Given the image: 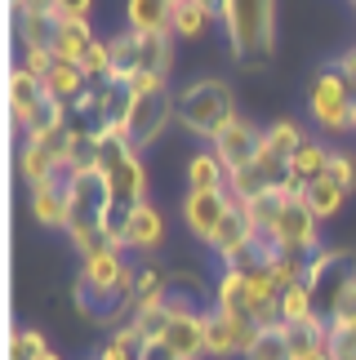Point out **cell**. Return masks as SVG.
Wrapping results in <instances>:
<instances>
[{
	"label": "cell",
	"instance_id": "1",
	"mask_svg": "<svg viewBox=\"0 0 356 360\" xmlns=\"http://www.w3.org/2000/svg\"><path fill=\"white\" fill-rule=\"evenodd\" d=\"M223 22L231 36V49L245 67H263L272 58V36H276V0H227Z\"/></svg>",
	"mask_w": 356,
	"mask_h": 360
},
{
	"label": "cell",
	"instance_id": "2",
	"mask_svg": "<svg viewBox=\"0 0 356 360\" xmlns=\"http://www.w3.org/2000/svg\"><path fill=\"white\" fill-rule=\"evenodd\" d=\"M178 120L201 138H218L227 124H236V98L223 80H196L178 94Z\"/></svg>",
	"mask_w": 356,
	"mask_h": 360
},
{
	"label": "cell",
	"instance_id": "3",
	"mask_svg": "<svg viewBox=\"0 0 356 360\" xmlns=\"http://www.w3.org/2000/svg\"><path fill=\"white\" fill-rule=\"evenodd\" d=\"M112 45V80H134V76H160L165 80L170 72V36H156V32H125Z\"/></svg>",
	"mask_w": 356,
	"mask_h": 360
},
{
	"label": "cell",
	"instance_id": "4",
	"mask_svg": "<svg viewBox=\"0 0 356 360\" xmlns=\"http://www.w3.org/2000/svg\"><path fill=\"white\" fill-rule=\"evenodd\" d=\"M134 307H139V271L134 267L116 289H94L89 281H76V311L85 316L89 325L112 329V325L125 321V311H134Z\"/></svg>",
	"mask_w": 356,
	"mask_h": 360
},
{
	"label": "cell",
	"instance_id": "5",
	"mask_svg": "<svg viewBox=\"0 0 356 360\" xmlns=\"http://www.w3.org/2000/svg\"><path fill=\"white\" fill-rule=\"evenodd\" d=\"M356 281V258L343 254V249H321V254H312L307 262V289H312V302H317V316L330 321L338 294Z\"/></svg>",
	"mask_w": 356,
	"mask_h": 360
},
{
	"label": "cell",
	"instance_id": "6",
	"mask_svg": "<svg viewBox=\"0 0 356 360\" xmlns=\"http://www.w3.org/2000/svg\"><path fill=\"white\" fill-rule=\"evenodd\" d=\"M317 223H321V218L307 210L303 191H290V200H285L281 218L272 223L267 240L276 245L281 254H312V249H317Z\"/></svg>",
	"mask_w": 356,
	"mask_h": 360
},
{
	"label": "cell",
	"instance_id": "7",
	"mask_svg": "<svg viewBox=\"0 0 356 360\" xmlns=\"http://www.w3.org/2000/svg\"><path fill=\"white\" fill-rule=\"evenodd\" d=\"M178 112V103L170 98V89H152V94H134L129 98V112H125V134L134 147H147L165 134L170 116Z\"/></svg>",
	"mask_w": 356,
	"mask_h": 360
},
{
	"label": "cell",
	"instance_id": "8",
	"mask_svg": "<svg viewBox=\"0 0 356 360\" xmlns=\"http://www.w3.org/2000/svg\"><path fill=\"white\" fill-rule=\"evenodd\" d=\"M312 116H317L325 129H352V112H356V98L348 89V80L338 67H325L312 85Z\"/></svg>",
	"mask_w": 356,
	"mask_h": 360
},
{
	"label": "cell",
	"instance_id": "9",
	"mask_svg": "<svg viewBox=\"0 0 356 360\" xmlns=\"http://www.w3.org/2000/svg\"><path fill=\"white\" fill-rule=\"evenodd\" d=\"M67 143H72V124H63V129H53L45 138H27L23 151H18V169L32 187L49 183L53 174L67 165Z\"/></svg>",
	"mask_w": 356,
	"mask_h": 360
},
{
	"label": "cell",
	"instance_id": "10",
	"mask_svg": "<svg viewBox=\"0 0 356 360\" xmlns=\"http://www.w3.org/2000/svg\"><path fill=\"white\" fill-rule=\"evenodd\" d=\"M258 151H263V129H254L250 120L227 124V129L214 138V156L223 160V169H227V174L250 169V165L258 160Z\"/></svg>",
	"mask_w": 356,
	"mask_h": 360
},
{
	"label": "cell",
	"instance_id": "11",
	"mask_svg": "<svg viewBox=\"0 0 356 360\" xmlns=\"http://www.w3.org/2000/svg\"><path fill=\"white\" fill-rule=\"evenodd\" d=\"M254 334H258V325H250V321H236V316H227V311H210L205 316V352L210 356H245L250 352V342H254Z\"/></svg>",
	"mask_w": 356,
	"mask_h": 360
},
{
	"label": "cell",
	"instance_id": "12",
	"mask_svg": "<svg viewBox=\"0 0 356 360\" xmlns=\"http://www.w3.org/2000/svg\"><path fill=\"white\" fill-rule=\"evenodd\" d=\"M72 169H63L49 178V183H40L32 187V214H36V223H45V227H67V210H72Z\"/></svg>",
	"mask_w": 356,
	"mask_h": 360
},
{
	"label": "cell",
	"instance_id": "13",
	"mask_svg": "<svg viewBox=\"0 0 356 360\" xmlns=\"http://www.w3.org/2000/svg\"><path fill=\"white\" fill-rule=\"evenodd\" d=\"M231 191H187V200H183V218H187V227L196 231L201 240H214V231L218 223L231 214Z\"/></svg>",
	"mask_w": 356,
	"mask_h": 360
},
{
	"label": "cell",
	"instance_id": "14",
	"mask_svg": "<svg viewBox=\"0 0 356 360\" xmlns=\"http://www.w3.org/2000/svg\"><path fill=\"white\" fill-rule=\"evenodd\" d=\"M40 103H45V80L32 76L27 67H13V72H9V112H13V124L27 129Z\"/></svg>",
	"mask_w": 356,
	"mask_h": 360
},
{
	"label": "cell",
	"instance_id": "15",
	"mask_svg": "<svg viewBox=\"0 0 356 360\" xmlns=\"http://www.w3.org/2000/svg\"><path fill=\"white\" fill-rule=\"evenodd\" d=\"M107 196H112L116 205H147V169H143V160L139 156H129V160H120L116 169H107Z\"/></svg>",
	"mask_w": 356,
	"mask_h": 360
},
{
	"label": "cell",
	"instance_id": "16",
	"mask_svg": "<svg viewBox=\"0 0 356 360\" xmlns=\"http://www.w3.org/2000/svg\"><path fill=\"white\" fill-rule=\"evenodd\" d=\"M214 307L227 311V316H236V321H250L254 325V289H250V276L236 271V267H227L223 281H218V289H214Z\"/></svg>",
	"mask_w": 356,
	"mask_h": 360
},
{
	"label": "cell",
	"instance_id": "17",
	"mask_svg": "<svg viewBox=\"0 0 356 360\" xmlns=\"http://www.w3.org/2000/svg\"><path fill=\"white\" fill-rule=\"evenodd\" d=\"M254 240H258V231L250 227L245 210H241V205H231V214L223 218V223H218V231H214V240H210V245L218 249V254H223V262H231V258H241Z\"/></svg>",
	"mask_w": 356,
	"mask_h": 360
},
{
	"label": "cell",
	"instance_id": "18",
	"mask_svg": "<svg viewBox=\"0 0 356 360\" xmlns=\"http://www.w3.org/2000/svg\"><path fill=\"white\" fill-rule=\"evenodd\" d=\"M160 342H165L178 360H201V356H210V352H205V316H174L170 334L160 338Z\"/></svg>",
	"mask_w": 356,
	"mask_h": 360
},
{
	"label": "cell",
	"instance_id": "19",
	"mask_svg": "<svg viewBox=\"0 0 356 360\" xmlns=\"http://www.w3.org/2000/svg\"><path fill=\"white\" fill-rule=\"evenodd\" d=\"M330 156L334 151L330 147H321V143H303L290 156V187L294 191H303L307 183H317V178H325V169H330Z\"/></svg>",
	"mask_w": 356,
	"mask_h": 360
},
{
	"label": "cell",
	"instance_id": "20",
	"mask_svg": "<svg viewBox=\"0 0 356 360\" xmlns=\"http://www.w3.org/2000/svg\"><path fill=\"white\" fill-rule=\"evenodd\" d=\"M205 289H201V281L196 276H165V294H160V302L174 311V316H210L214 307H201V298Z\"/></svg>",
	"mask_w": 356,
	"mask_h": 360
},
{
	"label": "cell",
	"instance_id": "21",
	"mask_svg": "<svg viewBox=\"0 0 356 360\" xmlns=\"http://www.w3.org/2000/svg\"><path fill=\"white\" fill-rule=\"evenodd\" d=\"M85 89H89V76L80 72L76 63H53V67H49V76H45V94H49L53 103H63L67 112H72V103H76Z\"/></svg>",
	"mask_w": 356,
	"mask_h": 360
},
{
	"label": "cell",
	"instance_id": "22",
	"mask_svg": "<svg viewBox=\"0 0 356 360\" xmlns=\"http://www.w3.org/2000/svg\"><path fill=\"white\" fill-rule=\"evenodd\" d=\"M129 32L174 36V5L170 0H129Z\"/></svg>",
	"mask_w": 356,
	"mask_h": 360
},
{
	"label": "cell",
	"instance_id": "23",
	"mask_svg": "<svg viewBox=\"0 0 356 360\" xmlns=\"http://www.w3.org/2000/svg\"><path fill=\"white\" fill-rule=\"evenodd\" d=\"M89 45H94L89 18H63L58 40H53V58H58V63H76V67H80V58L89 53Z\"/></svg>",
	"mask_w": 356,
	"mask_h": 360
},
{
	"label": "cell",
	"instance_id": "24",
	"mask_svg": "<svg viewBox=\"0 0 356 360\" xmlns=\"http://www.w3.org/2000/svg\"><path fill=\"white\" fill-rule=\"evenodd\" d=\"M285 200H290V191H258V196L236 200V205L245 210V218H250V227L258 231V236H267L272 223H276L281 210H285Z\"/></svg>",
	"mask_w": 356,
	"mask_h": 360
},
{
	"label": "cell",
	"instance_id": "25",
	"mask_svg": "<svg viewBox=\"0 0 356 360\" xmlns=\"http://www.w3.org/2000/svg\"><path fill=\"white\" fill-rule=\"evenodd\" d=\"M58 27L63 18L58 13H23L18 18V36H23V49H53V40H58Z\"/></svg>",
	"mask_w": 356,
	"mask_h": 360
},
{
	"label": "cell",
	"instance_id": "26",
	"mask_svg": "<svg viewBox=\"0 0 356 360\" xmlns=\"http://www.w3.org/2000/svg\"><path fill=\"white\" fill-rule=\"evenodd\" d=\"M227 169H223V160L214 156V151H201V156H191L187 165V187L191 191H227Z\"/></svg>",
	"mask_w": 356,
	"mask_h": 360
},
{
	"label": "cell",
	"instance_id": "27",
	"mask_svg": "<svg viewBox=\"0 0 356 360\" xmlns=\"http://www.w3.org/2000/svg\"><path fill=\"white\" fill-rule=\"evenodd\" d=\"M125 276H129V267H125V258H120V249H107V254H98V258L85 262L80 281H89L94 289H116Z\"/></svg>",
	"mask_w": 356,
	"mask_h": 360
},
{
	"label": "cell",
	"instance_id": "28",
	"mask_svg": "<svg viewBox=\"0 0 356 360\" xmlns=\"http://www.w3.org/2000/svg\"><path fill=\"white\" fill-rule=\"evenodd\" d=\"M160 236H165V223H160V214L152 210V205H143L139 214H134V223H129V231H125V249H156L160 245Z\"/></svg>",
	"mask_w": 356,
	"mask_h": 360
},
{
	"label": "cell",
	"instance_id": "29",
	"mask_svg": "<svg viewBox=\"0 0 356 360\" xmlns=\"http://www.w3.org/2000/svg\"><path fill=\"white\" fill-rule=\"evenodd\" d=\"M245 360H294L290 352V338H285V325H263L250 342Z\"/></svg>",
	"mask_w": 356,
	"mask_h": 360
},
{
	"label": "cell",
	"instance_id": "30",
	"mask_svg": "<svg viewBox=\"0 0 356 360\" xmlns=\"http://www.w3.org/2000/svg\"><path fill=\"white\" fill-rule=\"evenodd\" d=\"M343 196H348V191L338 187L334 178H330V174H325V178H317V183H307V187H303V200H307V210L317 214V218H330V214H338V205H343Z\"/></svg>",
	"mask_w": 356,
	"mask_h": 360
},
{
	"label": "cell",
	"instance_id": "31",
	"mask_svg": "<svg viewBox=\"0 0 356 360\" xmlns=\"http://www.w3.org/2000/svg\"><path fill=\"white\" fill-rule=\"evenodd\" d=\"M303 143H307L303 129H298V124H290V120H281V124H272V129H263V151H267V156H276V160H290Z\"/></svg>",
	"mask_w": 356,
	"mask_h": 360
},
{
	"label": "cell",
	"instance_id": "32",
	"mask_svg": "<svg viewBox=\"0 0 356 360\" xmlns=\"http://www.w3.org/2000/svg\"><path fill=\"white\" fill-rule=\"evenodd\" d=\"M129 325L139 329L147 342H160V338L170 334V325H174V311L165 307V302H152V307H139V311H134Z\"/></svg>",
	"mask_w": 356,
	"mask_h": 360
},
{
	"label": "cell",
	"instance_id": "33",
	"mask_svg": "<svg viewBox=\"0 0 356 360\" xmlns=\"http://www.w3.org/2000/svg\"><path fill=\"white\" fill-rule=\"evenodd\" d=\"M307 316H317V302H312V289L303 281V285H294V289L281 294V325H298V321H307Z\"/></svg>",
	"mask_w": 356,
	"mask_h": 360
},
{
	"label": "cell",
	"instance_id": "34",
	"mask_svg": "<svg viewBox=\"0 0 356 360\" xmlns=\"http://www.w3.org/2000/svg\"><path fill=\"white\" fill-rule=\"evenodd\" d=\"M205 22H210V13H205L196 0H178V5H174V36L196 40L205 32Z\"/></svg>",
	"mask_w": 356,
	"mask_h": 360
},
{
	"label": "cell",
	"instance_id": "35",
	"mask_svg": "<svg viewBox=\"0 0 356 360\" xmlns=\"http://www.w3.org/2000/svg\"><path fill=\"white\" fill-rule=\"evenodd\" d=\"M49 347L45 338H40V329H18V334L9 338V360H40Z\"/></svg>",
	"mask_w": 356,
	"mask_h": 360
},
{
	"label": "cell",
	"instance_id": "36",
	"mask_svg": "<svg viewBox=\"0 0 356 360\" xmlns=\"http://www.w3.org/2000/svg\"><path fill=\"white\" fill-rule=\"evenodd\" d=\"M80 72H85L89 80H107L112 76V45H107V40H94L89 53L80 58Z\"/></svg>",
	"mask_w": 356,
	"mask_h": 360
},
{
	"label": "cell",
	"instance_id": "37",
	"mask_svg": "<svg viewBox=\"0 0 356 360\" xmlns=\"http://www.w3.org/2000/svg\"><path fill=\"white\" fill-rule=\"evenodd\" d=\"M160 294H165V276H160L156 267H143L139 271V307H152V302H160ZM134 307V311H139Z\"/></svg>",
	"mask_w": 356,
	"mask_h": 360
},
{
	"label": "cell",
	"instance_id": "38",
	"mask_svg": "<svg viewBox=\"0 0 356 360\" xmlns=\"http://www.w3.org/2000/svg\"><path fill=\"white\" fill-rule=\"evenodd\" d=\"M330 325L334 329H348V325H356V281L338 294V302H334V311H330Z\"/></svg>",
	"mask_w": 356,
	"mask_h": 360
},
{
	"label": "cell",
	"instance_id": "39",
	"mask_svg": "<svg viewBox=\"0 0 356 360\" xmlns=\"http://www.w3.org/2000/svg\"><path fill=\"white\" fill-rule=\"evenodd\" d=\"M325 174H330V178H334V183L343 187V191H352V187H356V160L338 156V151L330 156V169H325Z\"/></svg>",
	"mask_w": 356,
	"mask_h": 360
},
{
	"label": "cell",
	"instance_id": "40",
	"mask_svg": "<svg viewBox=\"0 0 356 360\" xmlns=\"http://www.w3.org/2000/svg\"><path fill=\"white\" fill-rule=\"evenodd\" d=\"M53 63H58V58H53V49H23V67H27L32 76H40V80L49 76Z\"/></svg>",
	"mask_w": 356,
	"mask_h": 360
},
{
	"label": "cell",
	"instance_id": "41",
	"mask_svg": "<svg viewBox=\"0 0 356 360\" xmlns=\"http://www.w3.org/2000/svg\"><path fill=\"white\" fill-rule=\"evenodd\" d=\"M89 5L94 0H53V13L58 18H89Z\"/></svg>",
	"mask_w": 356,
	"mask_h": 360
},
{
	"label": "cell",
	"instance_id": "42",
	"mask_svg": "<svg viewBox=\"0 0 356 360\" xmlns=\"http://www.w3.org/2000/svg\"><path fill=\"white\" fill-rule=\"evenodd\" d=\"M334 67H338V72H343L348 89H352V98H356V49H352V53H343V58H338Z\"/></svg>",
	"mask_w": 356,
	"mask_h": 360
},
{
	"label": "cell",
	"instance_id": "43",
	"mask_svg": "<svg viewBox=\"0 0 356 360\" xmlns=\"http://www.w3.org/2000/svg\"><path fill=\"white\" fill-rule=\"evenodd\" d=\"M13 9H18V18L23 13H49L53 0H13Z\"/></svg>",
	"mask_w": 356,
	"mask_h": 360
},
{
	"label": "cell",
	"instance_id": "44",
	"mask_svg": "<svg viewBox=\"0 0 356 360\" xmlns=\"http://www.w3.org/2000/svg\"><path fill=\"white\" fill-rule=\"evenodd\" d=\"M143 360H178L165 342H147V352H143Z\"/></svg>",
	"mask_w": 356,
	"mask_h": 360
},
{
	"label": "cell",
	"instance_id": "45",
	"mask_svg": "<svg viewBox=\"0 0 356 360\" xmlns=\"http://www.w3.org/2000/svg\"><path fill=\"white\" fill-rule=\"evenodd\" d=\"M196 5H201V9L214 18V13H223V5H227V0H196Z\"/></svg>",
	"mask_w": 356,
	"mask_h": 360
},
{
	"label": "cell",
	"instance_id": "46",
	"mask_svg": "<svg viewBox=\"0 0 356 360\" xmlns=\"http://www.w3.org/2000/svg\"><path fill=\"white\" fill-rule=\"evenodd\" d=\"M303 360H334V356H330V347H321V352H312V356H303Z\"/></svg>",
	"mask_w": 356,
	"mask_h": 360
},
{
	"label": "cell",
	"instance_id": "47",
	"mask_svg": "<svg viewBox=\"0 0 356 360\" xmlns=\"http://www.w3.org/2000/svg\"><path fill=\"white\" fill-rule=\"evenodd\" d=\"M40 360H63V356H53V352H45V356H40Z\"/></svg>",
	"mask_w": 356,
	"mask_h": 360
},
{
	"label": "cell",
	"instance_id": "48",
	"mask_svg": "<svg viewBox=\"0 0 356 360\" xmlns=\"http://www.w3.org/2000/svg\"><path fill=\"white\" fill-rule=\"evenodd\" d=\"M352 129H356V112H352Z\"/></svg>",
	"mask_w": 356,
	"mask_h": 360
},
{
	"label": "cell",
	"instance_id": "49",
	"mask_svg": "<svg viewBox=\"0 0 356 360\" xmlns=\"http://www.w3.org/2000/svg\"><path fill=\"white\" fill-rule=\"evenodd\" d=\"M170 5H178V0H170Z\"/></svg>",
	"mask_w": 356,
	"mask_h": 360
},
{
	"label": "cell",
	"instance_id": "50",
	"mask_svg": "<svg viewBox=\"0 0 356 360\" xmlns=\"http://www.w3.org/2000/svg\"><path fill=\"white\" fill-rule=\"evenodd\" d=\"M352 5H356V0H352Z\"/></svg>",
	"mask_w": 356,
	"mask_h": 360
}]
</instances>
